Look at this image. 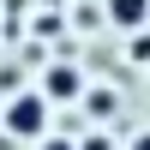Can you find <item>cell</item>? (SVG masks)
<instances>
[{"label": "cell", "instance_id": "cell-6", "mask_svg": "<svg viewBox=\"0 0 150 150\" xmlns=\"http://www.w3.org/2000/svg\"><path fill=\"white\" fill-rule=\"evenodd\" d=\"M132 60H150V30H132Z\"/></svg>", "mask_w": 150, "mask_h": 150}, {"label": "cell", "instance_id": "cell-1", "mask_svg": "<svg viewBox=\"0 0 150 150\" xmlns=\"http://www.w3.org/2000/svg\"><path fill=\"white\" fill-rule=\"evenodd\" d=\"M0 132H6V138L36 144V138H48V132H54V108H48L36 90H12L6 108H0Z\"/></svg>", "mask_w": 150, "mask_h": 150}, {"label": "cell", "instance_id": "cell-2", "mask_svg": "<svg viewBox=\"0 0 150 150\" xmlns=\"http://www.w3.org/2000/svg\"><path fill=\"white\" fill-rule=\"evenodd\" d=\"M84 90H90V84H84V66H72V60L42 66V84H36V96H42L48 108H54V102H78Z\"/></svg>", "mask_w": 150, "mask_h": 150}, {"label": "cell", "instance_id": "cell-8", "mask_svg": "<svg viewBox=\"0 0 150 150\" xmlns=\"http://www.w3.org/2000/svg\"><path fill=\"white\" fill-rule=\"evenodd\" d=\"M126 150H150V126H138V132H132V138H126Z\"/></svg>", "mask_w": 150, "mask_h": 150}, {"label": "cell", "instance_id": "cell-5", "mask_svg": "<svg viewBox=\"0 0 150 150\" xmlns=\"http://www.w3.org/2000/svg\"><path fill=\"white\" fill-rule=\"evenodd\" d=\"M78 150H114V132H102V126H90L84 138H72Z\"/></svg>", "mask_w": 150, "mask_h": 150}, {"label": "cell", "instance_id": "cell-7", "mask_svg": "<svg viewBox=\"0 0 150 150\" xmlns=\"http://www.w3.org/2000/svg\"><path fill=\"white\" fill-rule=\"evenodd\" d=\"M36 150H78L72 138H60V132H48V138H36Z\"/></svg>", "mask_w": 150, "mask_h": 150}, {"label": "cell", "instance_id": "cell-3", "mask_svg": "<svg viewBox=\"0 0 150 150\" xmlns=\"http://www.w3.org/2000/svg\"><path fill=\"white\" fill-rule=\"evenodd\" d=\"M102 18L114 30H144L150 24V0H102Z\"/></svg>", "mask_w": 150, "mask_h": 150}, {"label": "cell", "instance_id": "cell-4", "mask_svg": "<svg viewBox=\"0 0 150 150\" xmlns=\"http://www.w3.org/2000/svg\"><path fill=\"white\" fill-rule=\"evenodd\" d=\"M78 102H84V114H90L96 126H102V120H114V114H120V96H114V90H102V84H96V90H84Z\"/></svg>", "mask_w": 150, "mask_h": 150}]
</instances>
